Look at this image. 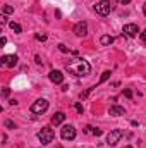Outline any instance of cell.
Segmentation results:
<instances>
[{"label": "cell", "instance_id": "3", "mask_svg": "<svg viewBox=\"0 0 146 148\" xmlns=\"http://www.w3.org/2000/svg\"><path fill=\"white\" fill-rule=\"evenodd\" d=\"M110 10H112V3H110L108 0H100L95 5V12L100 14V16H108Z\"/></svg>", "mask_w": 146, "mask_h": 148}, {"label": "cell", "instance_id": "12", "mask_svg": "<svg viewBox=\"0 0 146 148\" xmlns=\"http://www.w3.org/2000/svg\"><path fill=\"white\" fill-rule=\"evenodd\" d=\"M110 115H115V117L126 115V109L124 107H119V105H112L110 107Z\"/></svg>", "mask_w": 146, "mask_h": 148}, {"label": "cell", "instance_id": "1", "mask_svg": "<svg viewBox=\"0 0 146 148\" xmlns=\"http://www.w3.org/2000/svg\"><path fill=\"white\" fill-rule=\"evenodd\" d=\"M67 71L72 73L74 76H79L81 77V76H88V74L91 73V66L84 59H76V60L67 64Z\"/></svg>", "mask_w": 146, "mask_h": 148}, {"label": "cell", "instance_id": "28", "mask_svg": "<svg viewBox=\"0 0 146 148\" xmlns=\"http://www.w3.org/2000/svg\"><path fill=\"white\" fill-rule=\"evenodd\" d=\"M143 12H145V16H146V3L143 5Z\"/></svg>", "mask_w": 146, "mask_h": 148}, {"label": "cell", "instance_id": "6", "mask_svg": "<svg viewBox=\"0 0 146 148\" xmlns=\"http://www.w3.org/2000/svg\"><path fill=\"white\" fill-rule=\"evenodd\" d=\"M122 129H113V131H110L108 136H107V143H108L110 147H113L115 143H119V140L122 138Z\"/></svg>", "mask_w": 146, "mask_h": 148}, {"label": "cell", "instance_id": "20", "mask_svg": "<svg viewBox=\"0 0 146 148\" xmlns=\"http://www.w3.org/2000/svg\"><path fill=\"white\" fill-rule=\"evenodd\" d=\"M35 38H36L38 41H45L46 40V35H35Z\"/></svg>", "mask_w": 146, "mask_h": 148}, {"label": "cell", "instance_id": "2", "mask_svg": "<svg viewBox=\"0 0 146 148\" xmlns=\"http://www.w3.org/2000/svg\"><path fill=\"white\" fill-rule=\"evenodd\" d=\"M53 138H55V133H53V129H50V127H41V131L38 133V140L41 141V145L52 143Z\"/></svg>", "mask_w": 146, "mask_h": 148}, {"label": "cell", "instance_id": "25", "mask_svg": "<svg viewBox=\"0 0 146 148\" xmlns=\"http://www.w3.org/2000/svg\"><path fill=\"white\" fill-rule=\"evenodd\" d=\"M0 23H2V24H5V23H7V17H5V16H2V17H0Z\"/></svg>", "mask_w": 146, "mask_h": 148}, {"label": "cell", "instance_id": "5", "mask_svg": "<svg viewBox=\"0 0 146 148\" xmlns=\"http://www.w3.org/2000/svg\"><path fill=\"white\" fill-rule=\"evenodd\" d=\"M60 136H62V140H65V141H67V140H69V141L74 140V138H76V127L71 126V124L64 126V127H62V131H60Z\"/></svg>", "mask_w": 146, "mask_h": 148}, {"label": "cell", "instance_id": "21", "mask_svg": "<svg viewBox=\"0 0 146 148\" xmlns=\"http://www.w3.org/2000/svg\"><path fill=\"white\" fill-rule=\"evenodd\" d=\"M76 110L79 112V114H83V105L81 103H76Z\"/></svg>", "mask_w": 146, "mask_h": 148}, {"label": "cell", "instance_id": "9", "mask_svg": "<svg viewBox=\"0 0 146 148\" xmlns=\"http://www.w3.org/2000/svg\"><path fill=\"white\" fill-rule=\"evenodd\" d=\"M74 33H76L77 36H86V35H88V24H86L84 21L77 23V24L74 26Z\"/></svg>", "mask_w": 146, "mask_h": 148}, {"label": "cell", "instance_id": "16", "mask_svg": "<svg viewBox=\"0 0 146 148\" xmlns=\"http://www.w3.org/2000/svg\"><path fill=\"white\" fill-rule=\"evenodd\" d=\"M14 12V7L10 5H3V14H12Z\"/></svg>", "mask_w": 146, "mask_h": 148}, {"label": "cell", "instance_id": "26", "mask_svg": "<svg viewBox=\"0 0 146 148\" xmlns=\"http://www.w3.org/2000/svg\"><path fill=\"white\" fill-rule=\"evenodd\" d=\"M0 43H2V45H5V43H7V38H5V36H2V40H0Z\"/></svg>", "mask_w": 146, "mask_h": 148}, {"label": "cell", "instance_id": "22", "mask_svg": "<svg viewBox=\"0 0 146 148\" xmlns=\"http://www.w3.org/2000/svg\"><path fill=\"white\" fill-rule=\"evenodd\" d=\"M124 95H126L127 98H131V97H132V91H131V90H126V91H124Z\"/></svg>", "mask_w": 146, "mask_h": 148}, {"label": "cell", "instance_id": "7", "mask_svg": "<svg viewBox=\"0 0 146 148\" xmlns=\"http://www.w3.org/2000/svg\"><path fill=\"white\" fill-rule=\"evenodd\" d=\"M17 60H19L17 55H3L0 59V64L3 67H14V66H17Z\"/></svg>", "mask_w": 146, "mask_h": 148}, {"label": "cell", "instance_id": "24", "mask_svg": "<svg viewBox=\"0 0 146 148\" xmlns=\"http://www.w3.org/2000/svg\"><path fill=\"white\" fill-rule=\"evenodd\" d=\"M9 93H10V91H9V88H3V91H2V95H3V97H9Z\"/></svg>", "mask_w": 146, "mask_h": 148}, {"label": "cell", "instance_id": "29", "mask_svg": "<svg viewBox=\"0 0 146 148\" xmlns=\"http://www.w3.org/2000/svg\"><path fill=\"white\" fill-rule=\"evenodd\" d=\"M124 148H132V147H131V145H127V147H124Z\"/></svg>", "mask_w": 146, "mask_h": 148}, {"label": "cell", "instance_id": "27", "mask_svg": "<svg viewBox=\"0 0 146 148\" xmlns=\"http://www.w3.org/2000/svg\"><path fill=\"white\" fill-rule=\"evenodd\" d=\"M119 2H120V3H129L131 0H119Z\"/></svg>", "mask_w": 146, "mask_h": 148}, {"label": "cell", "instance_id": "23", "mask_svg": "<svg viewBox=\"0 0 146 148\" xmlns=\"http://www.w3.org/2000/svg\"><path fill=\"white\" fill-rule=\"evenodd\" d=\"M141 41H143V43H146V29L141 33Z\"/></svg>", "mask_w": 146, "mask_h": 148}, {"label": "cell", "instance_id": "11", "mask_svg": "<svg viewBox=\"0 0 146 148\" xmlns=\"http://www.w3.org/2000/svg\"><path fill=\"white\" fill-rule=\"evenodd\" d=\"M64 121H65V114H64V112H55L53 117H52V124H53V126H59V124H62Z\"/></svg>", "mask_w": 146, "mask_h": 148}, {"label": "cell", "instance_id": "13", "mask_svg": "<svg viewBox=\"0 0 146 148\" xmlns=\"http://www.w3.org/2000/svg\"><path fill=\"white\" fill-rule=\"evenodd\" d=\"M100 43H102V45H112V43H113V36L103 35V36L100 38Z\"/></svg>", "mask_w": 146, "mask_h": 148}, {"label": "cell", "instance_id": "8", "mask_svg": "<svg viewBox=\"0 0 146 148\" xmlns=\"http://www.w3.org/2000/svg\"><path fill=\"white\" fill-rule=\"evenodd\" d=\"M124 33H126V36H129V38H134V36H138L139 35V28H138V24H126L124 26Z\"/></svg>", "mask_w": 146, "mask_h": 148}, {"label": "cell", "instance_id": "15", "mask_svg": "<svg viewBox=\"0 0 146 148\" xmlns=\"http://www.w3.org/2000/svg\"><path fill=\"white\" fill-rule=\"evenodd\" d=\"M108 77H110V71H105V73L102 74V77H100V81H98V84H102V83H103V81H107ZM98 84H96V86H98Z\"/></svg>", "mask_w": 146, "mask_h": 148}, {"label": "cell", "instance_id": "17", "mask_svg": "<svg viewBox=\"0 0 146 148\" xmlns=\"http://www.w3.org/2000/svg\"><path fill=\"white\" fill-rule=\"evenodd\" d=\"M91 133L95 136H102V129H98V127H91Z\"/></svg>", "mask_w": 146, "mask_h": 148}, {"label": "cell", "instance_id": "19", "mask_svg": "<svg viewBox=\"0 0 146 148\" xmlns=\"http://www.w3.org/2000/svg\"><path fill=\"white\" fill-rule=\"evenodd\" d=\"M5 127H9V129H14V127H16V124H14L12 121H5Z\"/></svg>", "mask_w": 146, "mask_h": 148}, {"label": "cell", "instance_id": "14", "mask_svg": "<svg viewBox=\"0 0 146 148\" xmlns=\"http://www.w3.org/2000/svg\"><path fill=\"white\" fill-rule=\"evenodd\" d=\"M9 28H10L14 33H21V31H23L21 24H17V23H14V21H12V23H9Z\"/></svg>", "mask_w": 146, "mask_h": 148}, {"label": "cell", "instance_id": "4", "mask_svg": "<svg viewBox=\"0 0 146 148\" xmlns=\"http://www.w3.org/2000/svg\"><path fill=\"white\" fill-rule=\"evenodd\" d=\"M46 109H48V102L45 98H38L36 102L31 105V112L33 114H43V112H46Z\"/></svg>", "mask_w": 146, "mask_h": 148}, {"label": "cell", "instance_id": "10", "mask_svg": "<svg viewBox=\"0 0 146 148\" xmlns=\"http://www.w3.org/2000/svg\"><path fill=\"white\" fill-rule=\"evenodd\" d=\"M48 77H50V81L55 83V84H62V83H64V74L60 73V71H50Z\"/></svg>", "mask_w": 146, "mask_h": 148}, {"label": "cell", "instance_id": "18", "mask_svg": "<svg viewBox=\"0 0 146 148\" xmlns=\"http://www.w3.org/2000/svg\"><path fill=\"white\" fill-rule=\"evenodd\" d=\"M59 50H60V52H64V53H67V52H69V48H67L64 43H60V45H59Z\"/></svg>", "mask_w": 146, "mask_h": 148}]
</instances>
